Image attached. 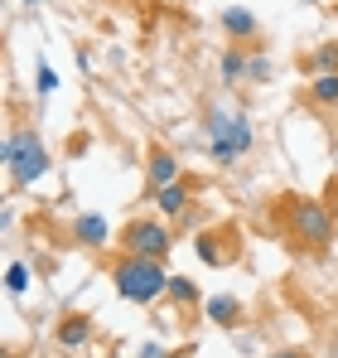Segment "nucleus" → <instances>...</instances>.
I'll return each mask as SVG.
<instances>
[{"mask_svg":"<svg viewBox=\"0 0 338 358\" xmlns=\"http://www.w3.org/2000/svg\"><path fill=\"white\" fill-rule=\"evenodd\" d=\"M203 315H208L213 324H223V329H237V324H242V300L237 296H208L203 300Z\"/></svg>","mask_w":338,"mask_h":358,"instance_id":"12","label":"nucleus"},{"mask_svg":"<svg viewBox=\"0 0 338 358\" xmlns=\"http://www.w3.org/2000/svg\"><path fill=\"white\" fill-rule=\"evenodd\" d=\"M276 213H281V228L295 247H304V252H329L334 247L338 223H334V208L324 199H314V194H285L281 203H276Z\"/></svg>","mask_w":338,"mask_h":358,"instance_id":"1","label":"nucleus"},{"mask_svg":"<svg viewBox=\"0 0 338 358\" xmlns=\"http://www.w3.org/2000/svg\"><path fill=\"white\" fill-rule=\"evenodd\" d=\"M179 179H184V165H179V155H174L169 145H150V150H145V194L155 199L160 189L179 184Z\"/></svg>","mask_w":338,"mask_h":358,"instance_id":"7","label":"nucleus"},{"mask_svg":"<svg viewBox=\"0 0 338 358\" xmlns=\"http://www.w3.org/2000/svg\"><path fill=\"white\" fill-rule=\"evenodd\" d=\"M169 300L174 305H198V281H189V276H169Z\"/></svg>","mask_w":338,"mask_h":358,"instance_id":"16","label":"nucleus"},{"mask_svg":"<svg viewBox=\"0 0 338 358\" xmlns=\"http://www.w3.org/2000/svg\"><path fill=\"white\" fill-rule=\"evenodd\" d=\"M189 203H193V184H189V179H179V184H169V189L155 194L160 218H189Z\"/></svg>","mask_w":338,"mask_h":358,"instance_id":"10","label":"nucleus"},{"mask_svg":"<svg viewBox=\"0 0 338 358\" xmlns=\"http://www.w3.org/2000/svg\"><path fill=\"white\" fill-rule=\"evenodd\" d=\"M20 5H44V0H20Z\"/></svg>","mask_w":338,"mask_h":358,"instance_id":"23","label":"nucleus"},{"mask_svg":"<svg viewBox=\"0 0 338 358\" xmlns=\"http://www.w3.org/2000/svg\"><path fill=\"white\" fill-rule=\"evenodd\" d=\"M193 252L208 266H232V262H242V233L237 228H208L193 238Z\"/></svg>","mask_w":338,"mask_h":358,"instance_id":"6","label":"nucleus"},{"mask_svg":"<svg viewBox=\"0 0 338 358\" xmlns=\"http://www.w3.org/2000/svg\"><path fill=\"white\" fill-rule=\"evenodd\" d=\"M218 73H223L227 87H237V83L247 78V49H232V44H227L223 59H218Z\"/></svg>","mask_w":338,"mask_h":358,"instance_id":"15","label":"nucleus"},{"mask_svg":"<svg viewBox=\"0 0 338 358\" xmlns=\"http://www.w3.org/2000/svg\"><path fill=\"white\" fill-rule=\"evenodd\" d=\"M5 286H10V296H24V291H29V266H24V262H10Z\"/></svg>","mask_w":338,"mask_h":358,"instance_id":"17","label":"nucleus"},{"mask_svg":"<svg viewBox=\"0 0 338 358\" xmlns=\"http://www.w3.org/2000/svg\"><path fill=\"white\" fill-rule=\"evenodd\" d=\"M112 286L116 296L131 300V305H155V300L169 296V271L165 262H150V257H116Z\"/></svg>","mask_w":338,"mask_h":358,"instance_id":"2","label":"nucleus"},{"mask_svg":"<svg viewBox=\"0 0 338 358\" xmlns=\"http://www.w3.org/2000/svg\"><path fill=\"white\" fill-rule=\"evenodd\" d=\"M169 358H193V349H179V354H169Z\"/></svg>","mask_w":338,"mask_h":358,"instance_id":"22","label":"nucleus"},{"mask_svg":"<svg viewBox=\"0 0 338 358\" xmlns=\"http://www.w3.org/2000/svg\"><path fill=\"white\" fill-rule=\"evenodd\" d=\"M276 358H309V354H304V349H281Z\"/></svg>","mask_w":338,"mask_h":358,"instance_id":"21","label":"nucleus"},{"mask_svg":"<svg viewBox=\"0 0 338 358\" xmlns=\"http://www.w3.org/2000/svg\"><path fill=\"white\" fill-rule=\"evenodd\" d=\"M247 83H271V59L266 54H247Z\"/></svg>","mask_w":338,"mask_h":358,"instance_id":"18","label":"nucleus"},{"mask_svg":"<svg viewBox=\"0 0 338 358\" xmlns=\"http://www.w3.org/2000/svg\"><path fill=\"white\" fill-rule=\"evenodd\" d=\"M304 102L319 107V112H334V107H338V73H319V78H309Z\"/></svg>","mask_w":338,"mask_h":358,"instance_id":"11","label":"nucleus"},{"mask_svg":"<svg viewBox=\"0 0 338 358\" xmlns=\"http://www.w3.org/2000/svg\"><path fill=\"white\" fill-rule=\"evenodd\" d=\"M203 126H208V150H213L218 165H237V160L256 145V131H251L247 112H232V107H223V102L208 107Z\"/></svg>","mask_w":338,"mask_h":358,"instance_id":"3","label":"nucleus"},{"mask_svg":"<svg viewBox=\"0 0 338 358\" xmlns=\"http://www.w3.org/2000/svg\"><path fill=\"white\" fill-rule=\"evenodd\" d=\"M174 233H169L165 218H131L121 233H116V252L121 257H150V262H165Z\"/></svg>","mask_w":338,"mask_h":358,"instance_id":"5","label":"nucleus"},{"mask_svg":"<svg viewBox=\"0 0 338 358\" xmlns=\"http://www.w3.org/2000/svg\"><path fill=\"white\" fill-rule=\"evenodd\" d=\"M218 24H223V34H227V44H232V49H251V44L261 39V20H256L247 5H227Z\"/></svg>","mask_w":338,"mask_h":358,"instance_id":"8","label":"nucleus"},{"mask_svg":"<svg viewBox=\"0 0 338 358\" xmlns=\"http://www.w3.org/2000/svg\"><path fill=\"white\" fill-rule=\"evenodd\" d=\"M334 20H338V0H334Z\"/></svg>","mask_w":338,"mask_h":358,"instance_id":"24","label":"nucleus"},{"mask_svg":"<svg viewBox=\"0 0 338 358\" xmlns=\"http://www.w3.org/2000/svg\"><path fill=\"white\" fill-rule=\"evenodd\" d=\"M0 160L10 165L15 184H39V179L49 175V150H44V141H39L34 126H15L5 136V145H0Z\"/></svg>","mask_w":338,"mask_h":358,"instance_id":"4","label":"nucleus"},{"mask_svg":"<svg viewBox=\"0 0 338 358\" xmlns=\"http://www.w3.org/2000/svg\"><path fill=\"white\" fill-rule=\"evenodd\" d=\"M54 87H58V73H54V68H49L44 59H39V97H49Z\"/></svg>","mask_w":338,"mask_h":358,"instance_id":"19","label":"nucleus"},{"mask_svg":"<svg viewBox=\"0 0 338 358\" xmlns=\"http://www.w3.org/2000/svg\"><path fill=\"white\" fill-rule=\"evenodd\" d=\"M135 358H169V349L165 344H155V339H150V344H140V354Z\"/></svg>","mask_w":338,"mask_h":358,"instance_id":"20","label":"nucleus"},{"mask_svg":"<svg viewBox=\"0 0 338 358\" xmlns=\"http://www.w3.org/2000/svg\"><path fill=\"white\" fill-rule=\"evenodd\" d=\"M68 238H73V247H82V252H107L112 247V228H107L102 213H78L73 228H68Z\"/></svg>","mask_w":338,"mask_h":358,"instance_id":"9","label":"nucleus"},{"mask_svg":"<svg viewBox=\"0 0 338 358\" xmlns=\"http://www.w3.org/2000/svg\"><path fill=\"white\" fill-rule=\"evenodd\" d=\"M300 68H304L309 78H319V73H338V39L314 44V49H309V59H300Z\"/></svg>","mask_w":338,"mask_h":358,"instance_id":"14","label":"nucleus"},{"mask_svg":"<svg viewBox=\"0 0 338 358\" xmlns=\"http://www.w3.org/2000/svg\"><path fill=\"white\" fill-rule=\"evenodd\" d=\"M92 344V320L87 315H68L58 324V349H87Z\"/></svg>","mask_w":338,"mask_h":358,"instance_id":"13","label":"nucleus"}]
</instances>
